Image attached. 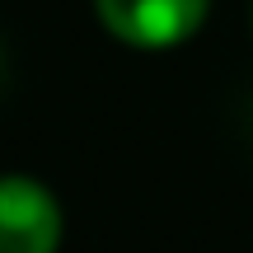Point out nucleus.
<instances>
[{
  "instance_id": "3",
  "label": "nucleus",
  "mask_w": 253,
  "mask_h": 253,
  "mask_svg": "<svg viewBox=\"0 0 253 253\" xmlns=\"http://www.w3.org/2000/svg\"><path fill=\"white\" fill-rule=\"evenodd\" d=\"M0 80H5V42H0Z\"/></svg>"
},
{
  "instance_id": "1",
  "label": "nucleus",
  "mask_w": 253,
  "mask_h": 253,
  "mask_svg": "<svg viewBox=\"0 0 253 253\" xmlns=\"http://www.w3.org/2000/svg\"><path fill=\"white\" fill-rule=\"evenodd\" d=\"M99 28L131 52H178L207 28L211 0H89Z\"/></svg>"
},
{
  "instance_id": "2",
  "label": "nucleus",
  "mask_w": 253,
  "mask_h": 253,
  "mask_svg": "<svg viewBox=\"0 0 253 253\" xmlns=\"http://www.w3.org/2000/svg\"><path fill=\"white\" fill-rule=\"evenodd\" d=\"M66 207L38 173H0V253H61Z\"/></svg>"
}]
</instances>
